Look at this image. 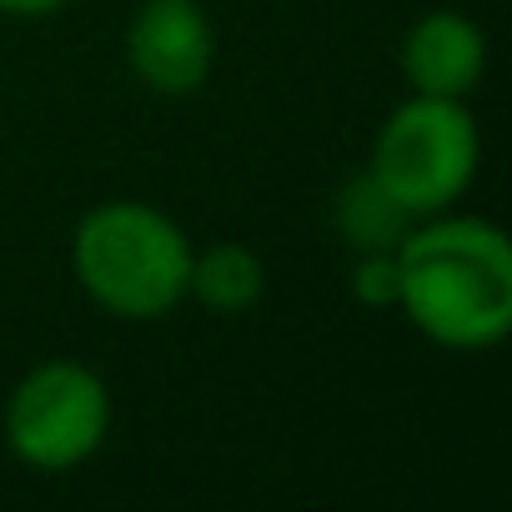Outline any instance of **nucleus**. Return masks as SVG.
I'll return each mask as SVG.
<instances>
[{
    "instance_id": "nucleus-2",
    "label": "nucleus",
    "mask_w": 512,
    "mask_h": 512,
    "mask_svg": "<svg viewBox=\"0 0 512 512\" xmlns=\"http://www.w3.org/2000/svg\"><path fill=\"white\" fill-rule=\"evenodd\" d=\"M81 292L121 322H161L186 302L191 241L151 201H101L71 231Z\"/></svg>"
},
{
    "instance_id": "nucleus-7",
    "label": "nucleus",
    "mask_w": 512,
    "mask_h": 512,
    "mask_svg": "<svg viewBox=\"0 0 512 512\" xmlns=\"http://www.w3.org/2000/svg\"><path fill=\"white\" fill-rule=\"evenodd\" d=\"M186 297H196L211 317H241L267 297V262L241 241H216L206 251H191Z\"/></svg>"
},
{
    "instance_id": "nucleus-8",
    "label": "nucleus",
    "mask_w": 512,
    "mask_h": 512,
    "mask_svg": "<svg viewBox=\"0 0 512 512\" xmlns=\"http://www.w3.org/2000/svg\"><path fill=\"white\" fill-rule=\"evenodd\" d=\"M332 216H337L342 241L357 246V251H397V241H402V236L412 231V221H417V216H407L367 171H357V176L337 191Z\"/></svg>"
},
{
    "instance_id": "nucleus-9",
    "label": "nucleus",
    "mask_w": 512,
    "mask_h": 512,
    "mask_svg": "<svg viewBox=\"0 0 512 512\" xmlns=\"http://www.w3.org/2000/svg\"><path fill=\"white\" fill-rule=\"evenodd\" d=\"M352 297L372 312L397 307V251H362L352 267Z\"/></svg>"
},
{
    "instance_id": "nucleus-5",
    "label": "nucleus",
    "mask_w": 512,
    "mask_h": 512,
    "mask_svg": "<svg viewBox=\"0 0 512 512\" xmlns=\"http://www.w3.org/2000/svg\"><path fill=\"white\" fill-rule=\"evenodd\" d=\"M216 36L201 0H141L126 26V66L156 96H191L206 86Z\"/></svg>"
},
{
    "instance_id": "nucleus-1",
    "label": "nucleus",
    "mask_w": 512,
    "mask_h": 512,
    "mask_svg": "<svg viewBox=\"0 0 512 512\" xmlns=\"http://www.w3.org/2000/svg\"><path fill=\"white\" fill-rule=\"evenodd\" d=\"M397 307L447 352H487L512 332V241L482 216H422L397 241Z\"/></svg>"
},
{
    "instance_id": "nucleus-10",
    "label": "nucleus",
    "mask_w": 512,
    "mask_h": 512,
    "mask_svg": "<svg viewBox=\"0 0 512 512\" xmlns=\"http://www.w3.org/2000/svg\"><path fill=\"white\" fill-rule=\"evenodd\" d=\"M71 0H0V16H16V21H36V16H56L66 11Z\"/></svg>"
},
{
    "instance_id": "nucleus-4",
    "label": "nucleus",
    "mask_w": 512,
    "mask_h": 512,
    "mask_svg": "<svg viewBox=\"0 0 512 512\" xmlns=\"http://www.w3.org/2000/svg\"><path fill=\"white\" fill-rule=\"evenodd\" d=\"M111 432V392L96 367L51 357L36 362L6 402V447L31 472H76Z\"/></svg>"
},
{
    "instance_id": "nucleus-6",
    "label": "nucleus",
    "mask_w": 512,
    "mask_h": 512,
    "mask_svg": "<svg viewBox=\"0 0 512 512\" xmlns=\"http://www.w3.org/2000/svg\"><path fill=\"white\" fill-rule=\"evenodd\" d=\"M487 71V36L462 11H427L402 36V76L417 96L467 101Z\"/></svg>"
},
{
    "instance_id": "nucleus-3",
    "label": "nucleus",
    "mask_w": 512,
    "mask_h": 512,
    "mask_svg": "<svg viewBox=\"0 0 512 512\" xmlns=\"http://www.w3.org/2000/svg\"><path fill=\"white\" fill-rule=\"evenodd\" d=\"M482 161V131L467 111V101L447 96H407L372 141L367 176L407 211V216H437L462 201Z\"/></svg>"
}]
</instances>
